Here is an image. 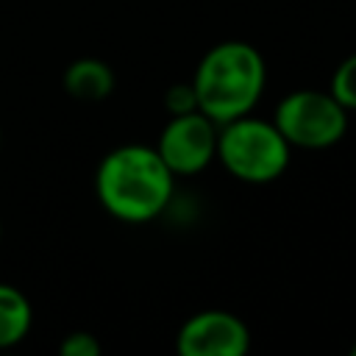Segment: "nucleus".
<instances>
[{
	"label": "nucleus",
	"mask_w": 356,
	"mask_h": 356,
	"mask_svg": "<svg viewBox=\"0 0 356 356\" xmlns=\"http://www.w3.org/2000/svg\"><path fill=\"white\" fill-rule=\"evenodd\" d=\"M350 353H353V356H356V342H353V345H350Z\"/></svg>",
	"instance_id": "12"
},
{
	"label": "nucleus",
	"mask_w": 356,
	"mask_h": 356,
	"mask_svg": "<svg viewBox=\"0 0 356 356\" xmlns=\"http://www.w3.org/2000/svg\"><path fill=\"white\" fill-rule=\"evenodd\" d=\"M156 150L175 178L197 175L211 164V159H217V122H211L203 111L170 114L159 134Z\"/></svg>",
	"instance_id": "5"
},
{
	"label": "nucleus",
	"mask_w": 356,
	"mask_h": 356,
	"mask_svg": "<svg viewBox=\"0 0 356 356\" xmlns=\"http://www.w3.org/2000/svg\"><path fill=\"white\" fill-rule=\"evenodd\" d=\"M95 192L114 220L150 222L172 200L175 175L156 147L120 145L97 164Z\"/></svg>",
	"instance_id": "1"
},
{
	"label": "nucleus",
	"mask_w": 356,
	"mask_h": 356,
	"mask_svg": "<svg viewBox=\"0 0 356 356\" xmlns=\"http://www.w3.org/2000/svg\"><path fill=\"white\" fill-rule=\"evenodd\" d=\"M0 236H3V222H0Z\"/></svg>",
	"instance_id": "13"
},
{
	"label": "nucleus",
	"mask_w": 356,
	"mask_h": 356,
	"mask_svg": "<svg viewBox=\"0 0 356 356\" xmlns=\"http://www.w3.org/2000/svg\"><path fill=\"white\" fill-rule=\"evenodd\" d=\"M58 350H61V356H97V353L103 350V345H100V339H97L95 334H89V331H70V334L61 339Z\"/></svg>",
	"instance_id": "10"
},
{
	"label": "nucleus",
	"mask_w": 356,
	"mask_h": 356,
	"mask_svg": "<svg viewBox=\"0 0 356 356\" xmlns=\"http://www.w3.org/2000/svg\"><path fill=\"white\" fill-rule=\"evenodd\" d=\"M0 145H3V131H0Z\"/></svg>",
	"instance_id": "14"
},
{
	"label": "nucleus",
	"mask_w": 356,
	"mask_h": 356,
	"mask_svg": "<svg viewBox=\"0 0 356 356\" xmlns=\"http://www.w3.org/2000/svg\"><path fill=\"white\" fill-rule=\"evenodd\" d=\"M114 70L100 61V58H75L67 70H64V89L70 97L75 100H86V103H95V100H106L111 92H114Z\"/></svg>",
	"instance_id": "7"
},
{
	"label": "nucleus",
	"mask_w": 356,
	"mask_h": 356,
	"mask_svg": "<svg viewBox=\"0 0 356 356\" xmlns=\"http://www.w3.org/2000/svg\"><path fill=\"white\" fill-rule=\"evenodd\" d=\"M328 92L342 103L345 111H356V53L337 64Z\"/></svg>",
	"instance_id": "9"
},
{
	"label": "nucleus",
	"mask_w": 356,
	"mask_h": 356,
	"mask_svg": "<svg viewBox=\"0 0 356 356\" xmlns=\"http://www.w3.org/2000/svg\"><path fill=\"white\" fill-rule=\"evenodd\" d=\"M273 122L292 147L325 150L345 136L348 111L331 92L295 89L281 97Z\"/></svg>",
	"instance_id": "4"
},
{
	"label": "nucleus",
	"mask_w": 356,
	"mask_h": 356,
	"mask_svg": "<svg viewBox=\"0 0 356 356\" xmlns=\"http://www.w3.org/2000/svg\"><path fill=\"white\" fill-rule=\"evenodd\" d=\"M292 145L273 120L242 114L217 125V159L242 184H273L289 167Z\"/></svg>",
	"instance_id": "3"
},
{
	"label": "nucleus",
	"mask_w": 356,
	"mask_h": 356,
	"mask_svg": "<svg viewBox=\"0 0 356 356\" xmlns=\"http://www.w3.org/2000/svg\"><path fill=\"white\" fill-rule=\"evenodd\" d=\"M33 325V306L28 295L0 281V350L19 345Z\"/></svg>",
	"instance_id": "8"
},
{
	"label": "nucleus",
	"mask_w": 356,
	"mask_h": 356,
	"mask_svg": "<svg viewBox=\"0 0 356 356\" xmlns=\"http://www.w3.org/2000/svg\"><path fill=\"white\" fill-rule=\"evenodd\" d=\"M175 348L181 356H242L250 348V331L234 312L206 309L184 320Z\"/></svg>",
	"instance_id": "6"
},
{
	"label": "nucleus",
	"mask_w": 356,
	"mask_h": 356,
	"mask_svg": "<svg viewBox=\"0 0 356 356\" xmlns=\"http://www.w3.org/2000/svg\"><path fill=\"white\" fill-rule=\"evenodd\" d=\"M164 108L170 114H186V111H197V97L192 89V81L186 83H172L164 92Z\"/></svg>",
	"instance_id": "11"
},
{
	"label": "nucleus",
	"mask_w": 356,
	"mask_h": 356,
	"mask_svg": "<svg viewBox=\"0 0 356 356\" xmlns=\"http://www.w3.org/2000/svg\"><path fill=\"white\" fill-rule=\"evenodd\" d=\"M264 58L242 39H228L206 50L192 75L197 111H203L217 125L250 114L264 92Z\"/></svg>",
	"instance_id": "2"
}]
</instances>
